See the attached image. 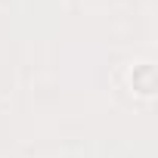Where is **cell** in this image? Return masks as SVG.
I'll return each instance as SVG.
<instances>
[{
	"instance_id": "6da1fadb",
	"label": "cell",
	"mask_w": 158,
	"mask_h": 158,
	"mask_svg": "<svg viewBox=\"0 0 158 158\" xmlns=\"http://www.w3.org/2000/svg\"><path fill=\"white\" fill-rule=\"evenodd\" d=\"M130 81H133V90H139L143 96H152V93H155V81H152V65H149V62H143L139 68H133Z\"/></svg>"
}]
</instances>
